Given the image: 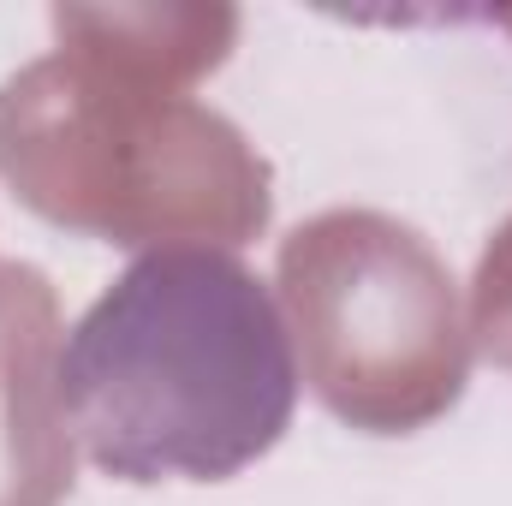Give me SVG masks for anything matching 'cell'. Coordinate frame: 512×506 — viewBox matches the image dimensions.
I'll use <instances>...</instances> for the list:
<instances>
[{
    "label": "cell",
    "instance_id": "6da1fadb",
    "mask_svg": "<svg viewBox=\"0 0 512 506\" xmlns=\"http://www.w3.org/2000/svg\"><path fill=\"white\" fill-rule=\"evenodd\" d=\"M54 405L72 447L120 483H221L286 435L298 352L268 280L221 245L173 239L78 316Z\"/></svg>",
    "mask_w": 512,
    "mask_h": 506
}]
</instances>
